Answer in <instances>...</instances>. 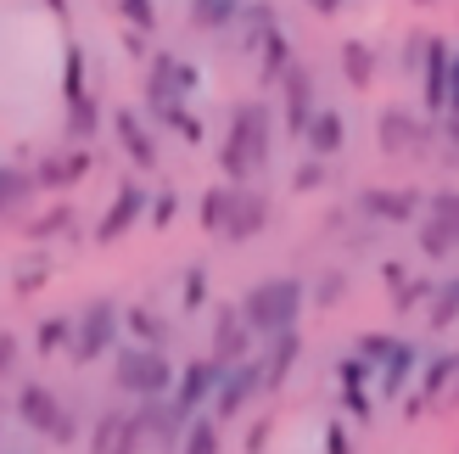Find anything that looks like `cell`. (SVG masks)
Here are the masks:
<instances>
[{
  "mask_svg": "<svg viewBox=\"0 0 459 454\" xmlns=\"http://www.w3.org/2000/svg\"><path fill=\"white\" fill-rule=\"evenodd\" d=\"M269 146H274V112H269V101H241L236 112H230L224 146H219V169H224L230 186H247L252 174H264Z\"/></svg>",
  "mask_w": 459,
  "mask_h": 454,
  "instance_id": "cell-1",
  "label": "cell"
},
{
  "mask_svg": "<svg viewBox=\"0 0 459 454\" xmlns=\"http://www.w3.org/2000/svg\"><path fill=\"white\" fill-rule=\"evenodd\" d=\"M308 303V281H297V275H269L258 286H247V298H241V320L252 326V336H286L297 331V314H303Z\"/></svg>",
  "mask_w": 459,
  "mask_h": 454,
  "instance_id": "cell-2",
  "label": "cell"
},
{
  "mask_svg": "<svg viewBox=\"0 0 459 454\" xmlns=\"http://www.w3.org/2000/svg\"><path fill=\"white\" fill-rule=\"evenodd\" d=\"M179 381V365L163 348H141V343H124L112 354V388L129 393V398H169Z\"/></svg>",
  "mask_w": 459,
  "mask_h": 454,
  "instance_id": "cell-3",
  "label": "cell"
},
{
  "mask_svg": "<svg viewBox=\"0 0 459 454\" xmlns=\"http://www.w3.org/2000/svg\"><path fill=\"white\" fill-rule=\"evenodd\" d=\"M118 331H124V309L112 298H90L74 314V348H67V359L74 365H96V359L118 354Z\"/></svg>",
  "mask_w": 459,
  "mask_h": 454,
  "instance_id": "cell-4",
  "label": "cell"
},
{
  "mask_svg": "<svg viewBox=\"0 0 459 454\" xmlns=\"http://www.w3.org/2000/svg\"><path fill=\"white\" fill-rule=\"evenodd\" d=\"M17 421L29 426V432L51 438V443H74V438H79L74 410H67L62 393L45 388V381H22V388H17Z\"/></svg>",
  "mask_w": 459,
  "mask_h": 454,
  "instance_id": "cell-5",
  "label": "cell"
},
{
  "mask_svg": "<svg viewBox=\"0 0 459 454\" xmlns=\"http://www.w3.org/2000/svg\"><path fill=\"white\" fill-rule=\"evenodd\" d=\"M415 247H420L426 258H454V253H459V186L426 196V214H420V236H415Z\"/></svg>",
  "mask_w": 459,
  "mask_h": 454,
  "instance_id": "cell-6",
  "label": "cell"
},
{
  "mask_svg": "<svg viewBox=\"0 0 459 454\" xmlns=\"http://www.w3.org/2000/svg\"><path fill=\"white\" fill-rule=\"evenodd\" d=\"M202 84V74L186 62V57H174V51H157L152 57V74H146V112L157 118V112H169L191 96V90Z\"/></svg>",
  "mask_w": 459,
  "mask_h": 454,
  "instance_id": "cell-7",
  "label": "cell"
},
{
  "mask_svg": "<svg viewBox=\"0 0 459 454\" xmlns=\"http://www.w3.org/2000/svg\"><path fill=\"white\" fill-rule=\"evenodd\" d=\"M376 146L386 157H420L426 146H437V124H426L420 112H409V107H386L376 118Z\"/></svg>",
  "mask_w": 459,
  "mask_h": 454,
  "instance_id": "cell-8",
  "label": "cell"
},
{
  "mask_svg": "<svg viewBox=\"0 0 459 454\" xmlns=\"http://www.w3.org/2000/svg\"><path fill=\"white\" fill-rule=\"evenodd\" d=\"M359 214L376 219V224H420L426 191H415V186H364L359 191Z\"/></svg>",
  "mask_w": 459,
  "mask_h": 454,
  "instance_id": "cell-9",
  "label": "cell"
},
{
  "mask_svg": "<svg viewBox=\"0 0 459 454\" xmlns=\"http://www.w3.org/2000/svg\"><path fill=\"white\" fill-rule=\"evenodd\" d=\"M448 90H454V45L443 34H426V51H420V101H426L431 118L448 112Z\"/></svg>",
  "mask_w": 459,
  "mask_h": 454,
  "instance_id": "cell-10",
  "label": "cell"
},
{
  "mask_svg": "<svg viewBox=\"0 0 459 454\" xmlns=\"http://www.w3.org/2000/svg\"><path fill=\"white\" fill-rule=\"evenodd\" d=\"M224 371L230 365H219L213 354H202V359H191V365H179V381H174V404L186 415H202L208 404L219 398V381H224Z\"/></svg>",
  "mask_w": 459,
  "mask_h": 454,
  "instance_id": "cell-11",
  "label": "cell"
},
{
  "mask_svg": "<svg viewBox=\"0 0 459 454\" xmlns=\"http://www.w3.org/2000/svg\"><path fill=\"white\" fill-rule=\"evenodd\" d=\"M134 421H141V438H146L152 449H179V443H186V426H191L196 415H186V410L174 404V393H169V398H141Z\"/></svg>",
  "mask_w": 459,
  "mask_h": 454,
  "instance_id": "cell-12",
  "label": "cell"
},
{
  "mask_svg": "<svg viewBox=\"0 0 459 454\" xmlns=\"http://www.w3.org/2000/svg\"><path fill=\"white\" fill-rule=\"evenodd\" d=\"M264 393V359H241V365H230L224 381H219V398H213V421H236L252 398Z\"/></svg>",
  "mask_w": 459,
  "mask_h": 454,
  "instance_id": "cell-13",
  "label": "cell"
},
{
  "mask_svg": "<svg viewBox=\"0 0 459 454\" xmlns=\"http://www.w3.org/2000/svg\"><path fill=\"white\" fill-rule=\"evenodd\" d=\"M152 208V191L141 186V179H124L118 186V196L107 202V214H101V224H96V241L101 247H112V241H124L129 231H134V219H141Z\"/></svg>",
  "mask_w": 459,
  "mask_h": 454,
  "instance_id": "cell-14",
  "label": "cell"
},
{
  "mask_svg": "<svg viewBox=\"0 0 459 454\" xmlns=\"http://www.w3.org/2000/svg\"><path fill=\"white\" fill-rule=\"evenodd\" d=\"M146 438H141V421L134 410H107L90 426V454H141Z\"/></svg>",
  "mask_w": 459,
  "mask_h": 454,
  "instance_id": "cell-15",
  "label": "cell"
},
{
  "mask_svg": "<svg viewBox=\"0 0 459 454\" xmlns=\"http://www.w3.org/2000/svg\"><path fill=\"white\" fill-rule=\"evenodd\" d=\"M370 381H376V365H370V359H359V354L336 359V393H342V410H348L353 421H370V410H376Z\"/></svg>",
  "mask_w": 459,
  "mask_h": 454,
  "instance_id": "cell-16",
  "label": "cell"
},
{
  "mask_svg": "<svg viewBox=\"0 0 459 454\" xmlns=\"http://www.w3.org/2000/svg\"><path fill=\"white\" fill-rule=\"evenodd\" d=\"M208 354L219 359V365H241V359H252V326L241 320V303H224L213 314V343Z\"/></svg>",
  "mask_w": 459,
  "mask_h": 454,
  "instance_id": "cell-17",
  "label": "cell"
},
{
  "mask_svg": "<svg viewBox=\"0 0 459 454\" xmlns=\"http://www.w3.org/2000/svg\"><path fill=\"white\" fill-rule=\"evenodd\" d=\"M281 96H286V129H291V135H303V129L314 124V112H319L308 62H291L286 74H281Z\"/></svg>",
  "mask_w": 459,
  "mask_h": 454,
  "instance_id": "cell-18",
  "label": "cell"
},
{
  "mask_svg": "<svg viewBox=\"0 0 459 454\" xmlns=\"http://www.w3.org/2000/svg\"><path fill=\"white\" fill-rule=\"evenodd\" d=\"M84 174H90V146H67V152H51L34 163V186L39 191H74Z\"/></svg>",
  "mask_w": 459,
  "mask_h": 454,
  "instance_id": "cell-19",
  "label": "cell"
},
{
  "mask_svg": "<svg viewBox=\"0 0 459 454\" xmlns=\"http://www.w3.org/2000/svg\"><path fill=\"white\" fill-rule=\"evenodd\" d=\"M420 398L431 404V410H459V348L437 354L420 371Z\"/></svg>",
  "mask_w": 459,
  "mask_h": 454,
  "instance_id": "cell-20",
  "label": "cell"
},
{
  "mask_svg": "<svg viewBox=\"0 0 459 454\" xmlns=\"http://www.w3.org/2000/svg\"><path fill=\"white\" fill-rule=\"evenodd\" d=\"M269 196L264 191H252V186H236V208H230V224H224V241H252V236H264V224H269Z\"/></svg>",
  "mask_w": 459,
  "mask_h": 454,
  "instance_id": "cell-21",
  "label": "cell"
},
{
  "mask_svg": "<svg viewBox=\"0 0 459 454\" xmlns=\"http://www.w3.org/2000/svg\"><path fill=\"white\" fill-rule=\"evenodd\" d=\"M112 129H118V141H124V157L134 169H157V135L146 129V118L134 107H118L112 112Z\"/></svg>",
  "mask_w": 459,
  "mask_h": 454,
  "instance_id": "cell-22",
  "label": "cell"
},
{
  "mask_svg": "<svg viewBox=\"0 0 459 454\" xmlns=\"http://www.w3.org/2000/svg\"><path fill=\"white\" fill-rule=\"evenodd\" d=\"M303 146H308V157L331 163V157L348 146V118H342L336 107H319V112H314V124L303 129Z\"/></svg>",
  "mask_w": 459,
  "mask_h": 454,
  "instance_id": "cell-23",
  "label": "cell"
},
{
  "mask_svg": "<svg viewBox=\"0 0 459 454\" xmlns=\"http://www.w3.org/2000/svg\"><path fill=\"white\" fill-rule=\"evenodd\" d=\"M415 365H420V354H415V343H393V354L376 365V393L393 404V398H403V388H409V376H415Z\"/></svg>",
  "mask_w": 459,
  "mask_h": 454,
  "instance_id": "cell-24",
  "label": "cell"
},
{
  "mask_svg": "<svg viewBox=\"0 0 459 454\" xmlns=\"http://www.w3.org/2000/svg\"><path fill=\"white\" fill-rule=\"evenodd\" d=\"M297 354H303V336H297V331H286V336H269V354H264V393H274V388H281V381L291 376Z\"/></svg>",
  "mask_w": 459,
  "mask_h": 454,
  "instance_id": "cell-25",
  "label": "cell"
},
{
  "mask_svg": "<svg viewBox=\"0 0 459 454\" xmlns=\"http://www.w3.org/2000/svg\"><path fill=\"white\" fill-rule=\"evenodd\" d=\"M124 331H129L141 348H169V320H163V314H152L146 303L124 309Z\"/></svg>",
  "mask_w": 459,
  "mask_h": 454,
  "instance_id": "cell-26",
  "label": "cell"
},
{
  "mask_svg": "<svg viewBox=\"0 0 459 454\" xmlns=\"http://www.w3.org/2000/svg\"><path fill=\"white\" fill-rule=\"evenodd\" d=\"M342 79L353 90H370L376 84V51L364 39H342Z\"/></svg>",
  "mask_w": 459,
  "mask_h": 454,
  "instance_id": "cell-27",
  "label": "cell"
},
{
  "mask_svg": "<svg viewBox=\"0 0 459 454\" xmlns=\"http://www.w3.org/2000/svg\"><path fill=\"white\" fill-rule=\"evenodd\" d=\"M252 51L264 57V79H274V84H281V74H286V67L297 62V57H291V39L281 34V22H274L269 34H258V39H252Z\"/></svg>",
  "mask_w": 459,
  "mask_h": 454,
  "instance_id": "cell-28",
  "label": "cell"
},
{
  "mask_svg": "<svg viewBox=\"0 0 459 454\" xmlns=\"http://www.w3.org/2000/svg\"><path fill=\"white\" fill-rule=\"evenodd\" d=\"M230 208H236V186H230V179H224V186H213V191H202V231H208V236H224V224H230Z\"/></svg>",
  "mask_w": 459,
  "mask_h": 454,
  "instance_id": "cell-29",
  "label": "cell"
},
{
  "mask_svg": "<svg viewBox=\"0 0 459 454\" xmlns=\"http://www.w3.org/2000/svg\"><path fill=\"white\" fill-rule=\"evenodd\" d=\"M96 129H101V107H96V96L67 101V141H74V146H90V141H96Z\"/></svg>",
  "mask_w": 459,
  "mask_h": 454,
  "instance_id": "cell-30",
  "label": "cell"
},
{
  "mask_svg": "<svg viewBox=\"0 0 459 454\" xmlns=\"http://www.w3.org/2000/svg\"><path fill=\"white\" fill-rule=\"evenodd\" d=\"M241 17V0H191V29L202 34H219Z\"/></svg>",
  "mask_w": 459,
  "mask_h": 454,
  "instance_id": "cell-31",
  "label": "cell"
},
{
  "mask_svg": "<svg viewBox=\"0 0 459 454\" xmlns=\"http://www.w3.org/2000/svg\"><path fill=\"white\" fill-rule=\"evenodd\" d=\"M34 348H39L45 359L74 348V314H45V320H39V331H34Z\"/></svg>",
  "mask_w": 459,
  "mask_h": 454,
  "instance_id": "cell-32",
  "label": "cell"
},
{
  "mask_svg": "<svg viewBox=\"0 0 459 454\" xmlns=\"http://www.w3.org/2000/svg\"><path fill=\"white\" fill-rule=\"evenodd\" d=\"M39 186H34V169H12V163H0V214H12L22 208Z\"/></svg>",
  "mask_w": 459,
  "mask_h": 454,
  "instance_id": "cell-33",
  "label": "cell"
},
{
  "mask_svg": "<svg viewBox=\"0 0 459 454\" xmlns=\"http://www.w3.org/2000/svg\"><path fill=\"white\" fill-rule=\"evenodd\" d=\"M454 320H459V286L448 275V281H437V292H431V303H426V326L431 331H448Z\"/></svg>",
  "mask_w": 459,
  "mask_h": 454,
  "instance_id": "cell-34",
  "label": "cell"
},
{
  "mask_svg": "<svg viewBox=\"0 0 459 454\" xmlns=\"http://www.w3.org/2000/svg\"><path fill=\"white\" fill-rule=\"evenodd\" d=\"M179 454H224V432L213 415H196L186 426V443H179Z\"/></svg>",
  "mask_w": 459,
  "mask_h": 454,
  "instance_id": "cell-35",
  "label": "cell"
},
{
  "mask_svg": "<svg viewBox=\"0 0 459 454\" xmlns=\"http://www.w3.org/2000/svg\"><path fill=\"white\" fill-rule=\"evenodd\" d=\"M90 96V84H84V45H67L62 51V101H79Z\"/></svg>",
  "mask_w": 459,
  "mask_h": 454,
  "instance_id": "cell-36",
  "label": "cell"
},
{
  "mask_svg": "<svg viewBox=\"0 0 459 454\" xmlns=\"http://www.w3.org/2000/svg\"><path fill=\"white\" fill-rule=\"evenodd\" d=\"M62 231H74V208H67V202H56V208H45V214L29 224V241H56Z\"/></svg>",
  "mask_w": 459,
  "mask_h": 454,
  "instance_id": "cell-37",
  "label": "cell"
},
{
  "mask_svg": "<svg viewBox=\"0 0 459 454\" xmlns=\"http://www.w3.org/2000/svg\"><path fill=\"white\" fill-rule=\"evenodd\" d=\"M118 17L134 34H152L157 29V0H118Z\"/></svg>",
  "mask_w": 459,
  "mask_h": 454,
  "instance_id": "cell-38",
  "label": "cell"
},
{
  "mask_svg": "<svg viewBox=\"0 0 459 454\" xmlns=\"http://www.w3.org/2000/svg\"><path fill=\"white\" fill-rule=\"evenodd\" d=\"M393 343H398V336H393V331H364L353 354H359V359H370V365H381V359H386V354H393Z\"/></svg>",
  "mask_w": 459,
  "mask_h": 454,
  "instance_id": "cell-39",
  "label": "cell"
},
{
  "mask_svg": "<svg viewBox=\"0 0 459 454\" xmlns=\"http://www.w3.org/2000/svg\"><path fill=\"white\" fill-rule=\"evenodd\" d=\"M437 157H443V163L448 169H459V118H454V112H443V124H437Z\"/></svg>",
  "mask_w": 459,
  "mask_h": 454,
  "instance_id": "cell-40",
  "label": "cell"
},
{
  "mask_svg": "<svg viewBox=\"0 0 459 454\" xmlns=\"http://www.w3.org/2000/svg\"><path fill=\"white\" fill-rule=\"evenodd\" d=\"M179 298H186V309H202V303H208V269H202V264L186 269V286H179Z\"/></svg>",
  "mask_w": 459,
  "mask_h": 454,
  "instance_id": "cell-41",
  "label": "cell"
},
{
  "mask_svg": "<svg viewBox=\"0 0 459 454\" xmlns=\"http://www.w3.org/2000/svg\"><path fill=\"white\" fill-rule=\"evenodd\" d=\"M157 118H163L169 129H179V135H186V141H202V124H196L191 112H186V101H179V107H169V112H157Z\"/></svg>",
  "mask_w": 459,
  "mask_h": 454,
  "instance_id": "cell-42",
  "label": "cell"
},
{
  "mask_svg": "<svg viewBox=\"0 0 459 454\" xmlns=\"http://www.w3.org/2000/svg\"><path fill=\"white\" fill-rule=\"evenodd\" d=\"M319 186H325V163H319V157H308V163L291 174V191H319Z\"/></svg>",
  "mask_w": 459,
  "mask_h": 454,
  "instance_id": "cell-43",
  "label": "cell"
},
{
  "mask_svg": "<svg viewBox=\"0 0 459 454\" xmlns=\"http://www.w3.org/2000/svg\"><path fill=\"white\" fill-rule=\"evenodd\" d=\"M17 376V331H0V381Z\"/></svg>",
  "mask_w": 459,
  "mask_h": 454,
  "instance_id": "cell-44",
  "label": "cell"
},
{
  "mask_svg": "<svg viewBox=\"0 0 459 454\" xmlns=\"http://www.w3.org/2000/svg\"><path fill=\"white\" fill-rule=\"evenodd\" d=\"M179 214V196L174 191H157V202H152V224H169Z\"/></svg>",
  "mask_w": 459,
  "mask_h": 454,
  "instance_id": "cell-45",
  "label": "cell"
},
{
  "mask_svg": "<svg viewBox=\"0 0 459 454\" xmlns=\"http://www.w3.org/2000/svg\"><path fill=\"white\" fill-rule=\"evenodd\" d=\"M325 454H353V438L342 432V421H331V426H325Z\"/></svg>",
  "mask_w": 459,
  "mask_h": 454,
  "instance_id": "cell-46",
  "label": "cell"
},
{
  "mask_svg": "<svg viewBox=\"0 0 459 454\" xmlns=\"http://www.w3.org/2000/svg\"><path fill=\"white\" fill-rule=\"evenodd\" d=\"M342 292H348V275H325V286H319V303H336Z\"/></svg>",
  "mask_w": 459,
  "mask_h": 454,
  "instance_id": "cell-47",
  "label": "cell"
},
{
  "mask_svg": "<svg viewBox=\"0 0 459 454\" xmlns=\"http://www.w3.org/2000/svg\"><path fill=\"white\" fill-rule=\"evenodd\" d=\"M448 112L459 118V45H454V90H448Z\"/></svg>",
  "mask_w": 459,
  "mask_h": 454,
  "instance_id": "cell-48",
  "label": "cell"
},
{
  "mask_svg": "<svg viewBox=\"0 0 459 454\" xmlns=\"http://www.w3.org/2000/svg\"><path fill=\"white\" fill-rule=\"evenodd\" d=\"M34 286H45V275H39V269H22V275H17V292H34Z\"/></svg>",
  "mask_w": 459,
  "mask_h": 454,
  "instance_id": "cell-49",
  "label": "cell"
},
{
  "mask_svg": "<svg viewBox=\"0 0 459 454\" xmlns=\"http://www.w3.org/2000/svg\"><path fill=\"white\" fill-rule=\"evenodd\" d=\"M308 12H319V17H331V12H342V0H303Z\"/></svg>",
  "mask_w": 459,
  "mask_h": 454,
  "instance_id": "cell-50",
  "label": "cell"
},
{
  "mask_svg": "<svg viewBox=\"0 0 459 454\" xmlns=\"http://www.w3.org/2000/svg\"><path fill=\"white\" fill-rule=\"evenodd\" d=\"M45 6H51L56 17H67V0H45Z\"/></svg>",
  "mask_w": 459,
  "mask_h": 454,
  "instance_id": "cell-51",
  "label": "cell"
},
{
  "mask_svg": "<svg viewBox=\"0 0 459 454\" xmlns=\"http://www.w3.org/2000/svg\"><path fill=\"white\" fill-rule=\"evenodd\" d=\"M415 6H431V0H415Z\"/></svg>",
  "mask_w": 459,
  "mask_h": 454,
  "instance_id": "cell-52",
  "label": "cell"
},
{
  "mask_svg": "<svg viewBox=\"0 0 459 454\" xmlns=\"http://www.w3.org/2000/svg\"><path fill=\"white\" fill-rule=\"evenodd\" d=\"M0 454H12V449H0Z\"/></svg>",
  "mask_w": 459,
  "mask_h": 454,
  "instance_id": "cell-53",
  "label": "cell"
},
{
  "mask_svg": "<svg viewBox=\"0 0 459 454\" xmlns=\"http://www.w3.org/2000/svg\"><path fill=\"white\" fill-rule=\"evenodd\" d=\"M454 286H459V275H454Z\"/></svg>",
  "mask_w": 459,
  "mask_h": 454,
  "instance_id": "cell-54",
  "label": "cell"
}]
</instances>
